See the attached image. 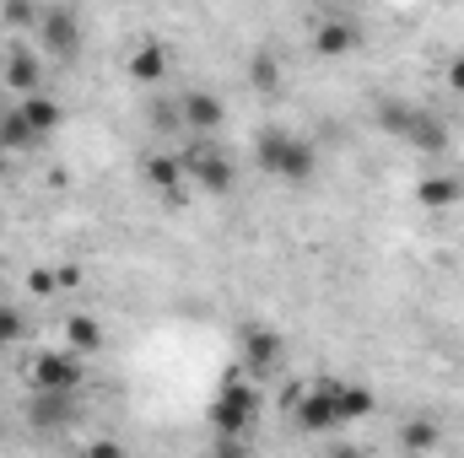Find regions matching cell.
<instances>
[{
	"instance_id": "obj_6",
	"label": "cell",
	"mask_w": 464,
	"mask_h": 458,
	"mask_svg": "<svg viewBox=\"0 0 464 458\" xmlns=\"http://www.w3.org/2000/svg\"><path fill=\"white\" fill-rule=\"evenodd\" d=\"M227 124V103L211 92V87H189L179 98V129H195V135H217Z\"/></svg>"
},
{
	"instance_id": "obj_18",
	"label": "cell",
	"mask_w": 464,
	"mask_h": 458,
	"mask_svg": "<svg viewBox=\"0 0 464 458\" xmlns=\"http://www.w3.org/2000/svg\"><path fill=\"white\" fill-rule=\"evenodd\" d=\"M179 178H184V162H179V157H146V184L173 189Z\"/></svg>"
},
{
	"instance_id": "obj_14",
	"label": "cell",
	"mask_w": 464,
	"mask_h": 458,
	"mask_svg": "<svg viewBox=\"0 0 464 458\" xmlns=\"http://www.w3.org/2000/svg\"><path fill=\"white\" fill-rule=\"evenodd\" d=\"M98 345H103V324H98V319H87V313H71V319H65V350H76V356L87 361Z\"/></svg>"
},
{
	"instance_id": "obj_16",
	"label": "cell",
	"mask_w": 464,
	"mask_h": 458,
	"mask_svg": "<svg viewBox=\"0 0 464 458\" xmlns=\"http://www.w3.org/2000/svg\"><path fill=\"white\" fill-rule=\"evenodd\" d=\"M27 340V319H22V308L16 302H0V350H11V345Z\"/></svg>"
},
{
	"instance_id": "obj_4",
	"label": "cell",
	"mask_w": 464,
	"mask_h": 458,
	"mask_svg": "<svg viewBox=\"0 0 464 458\" xmlns=\"http://www.w3.org/2000/svg\"><path fill=\"white\" fill-rule=\"evenodd\" d=\"M292 421H297V432H308V437L341 432L346 421H341V405H335V377H314V383H303L297 399H292Z\"/></svg>"
},
{
	"instance_id": "obj_2",
	"label": "cell",
	"mask_w": 464,
	"mask_h": 458,
	"mask_svg": "<svg viewBox=\"0 0 464 458\" xmlns=\"http://www.w3.org/2000/svg\"><path fill=\"white\" fill-rule=\"evenodd\" d=\"M27 383L33 394H60V399H76L82 383H87V361L65 345H44L33 361H27Z\"/></svg>"
},
{
	"instance_id": "obj_7",
	"label": "cell",
	"mask_w": 464,
	"mask_h": 458,
	"mask_svg": "<svg viewBox=\"0 0 464 458\" xmlns=\"http://www.w3.org/2000/svg\"><path fill=\"white\" fill-rule=\"evenodd\" d=\"M356 43H362V33H356V22L341 16V11H324V16L314 22V49H319L324 60H341V54H351Z\"/></svg>"
},
{
	"instance_id": "obj_20",
	"label": "cell",
	"mask_w": 464,
	"mask_h": 458,
	"mask_svg": "<svg viewBox=\"0 0 464 458\" xmlns=\"http://www.w3.org/2000/svg\"><path fill=\"white\" fill-rule=\"evenodd\" d=\"M405 443H411V448H432V443H438V426H432V421H411V426H405Z\"/></svg>"
},
{
	"instance_id": "obj_9",
	"label": "cell",
	"mask_w": 464,
	"mask_h": 458,
	"mask_svg": "<svg viewBox=\"0 0 464 458\" xmlns=\"http://www.w3.org/2000/svg\"><path fill=\"white\" fill-rule=\"evenodd\" d=\"M5 87H11L16 98L44 92V65H38V54H33L27 43H11V54H5Z\"/></svg>"
},
{
	"instance_id": "obj_12",
	"label": "cell",
	"mask_w": 464,
	"mask_h": 458,
	"mask_svg": "<svg viewBox=\"0 0 464 458\" xmlns=\"http://www.w3.org/2000/svg\"><path fill=\"white\" fill-rule=\"evenodd\" d=\"M459 200H464L459 173H427V178L416 184V205H427V211H449V205H459Z\"/></svg>"
},
{
	"instance_id": "obj_17",
	"label": "cell",
	"mask_w": 464,
	"mask_h": 458,
	"mask_svg": "<svg viewBox=\"0 0 464 458\" xmlns=\"http://www.w3.org/2000/svg\"><path fill=\"white\" fill-rule=\"evenodd\" d=\"M248 81H254V92H276V87H281V60H276L270 49H265V54H254Z\"/></svg>"
},
{
	"instance_id": "obj_10",
	"label": "cell",
	"mask_w": 464,
	"mask_h": 458,
	"mask_svg": "<svg viewBox=\"0 0 464 458\" xmlns=\"http://www.w3.org/2000/svg\"><path fill=\"white\" fill-rule=\"evenodd\" d=\"M16 119L27 124L33 140H44V135H54V129L65 124V109H60L49 92H33V98H16Z\"/></svg>"
},
{
	"instance_id": "obj_19",
	"label": "cell",
	"mask_w": 464,
	"mask_h": 458,
	"mask_svg": "<svg viewBox=\"0 0 464 458\" xmlns=\"http://www.w3.org/2000/svg\"><path fill=\"white\" fill-rule=\"evenodd\" d=\"M0 140H5V146H33V135H27V124L16 119V109L0 119Z\"/></svg>"
},
{
	"instance_id": "obj_8",
	"label": "cell",
	"mask_w": 464,
	"mask_h": 458,
	"mask_svg": "<svg viewBox=\"0 0 464 458\" xmlns=\"http://www.w3.org/2000/svg\"><path fill=\"white\" fill-rule=\"evenodd\" d=\"M124 71H130L135 87H157V81L168 76V49H162L157 38H140V43L124 54Z\"/></svg>"
},
{
	"instance_id": "obj_22",
	"label": "cell",
	"mask_w": 464,
	"mask_h": 458,
	"mask_svg": "<svg viewBox=\"0 0 464 458\" xmlns=\"http://www.w3.org/2000/svg\"><path fill=\"white\" fill-rule=\"evenodd\" d=\"M82 458H124V448L103 437V443H87V453H82Z\"/></svg>"
},
{
	"instance_id": "obj_3",
	"label": "cell",
	"mask_w": 464,
	"mask_h": 458,
	"mask_svg": "<svg viewBox=\"0 0 464 458\" xmlns=\"http://www.w3.org/2000/svg\"><path fill=\"white\" fill-rule=\"evenodd\" d=\"M206 421H211V432L227 437V443L248 437L254 421H259V388H248V383H222L217 399H211V410H206Z\"/></svg>"
},
{
	"instance_id": "obj_23",
	"label": "cell",
	"mask_w": 464,
	"mask_h": 458,
	"mask_svg": "<svg viewBox=\"0 0 464 458\" xmlns=\"http://www.w3.org/2000/svg\"><path fill=\"white\" fill-rule=\"evenodd\" d=\"M330 458H367V453H362V448H335Z\"/></svg>"
},
{
	"instance_id": "obj_5",
	"label": "cell",
	"mask_w": 464,
	"mask_h": 458,
	"mask_svg": "<svg viewBox=\"0 0 464 458\" xmlns=\"http://www.w3.org/2000/svg\"><path fill=\"white\" fill-rule=\"evenodd\" d=\"M179 162H184V178H189V184H200L206 195H227V189H232V157L222 151V146L200 140V146H189Z\"/></svg>"
},
{
	"instance_id": "obj_13",
	"label": "cell",
	"mask_w": 464,
	"mask_h": 458,
	"mask_svg": "<svg viewBox=\"0 0 464 458\" xmlns=\"http://www.w3.org/2000/svg\"><path fill=\"white\" fill-rule=\"evenodd\" d=\"M243 361H248L254 372H270V367L281 361V335H276V329H248V335H243Z\"/></svg>"
},
{
	"instance_id": "obj_21",
	"label": "cell",
	"mask_w": 464,
	"mask_h": 458,
	"mask_svg": "<svg viewBox=\"0 0 464 458\" xmlns=\"http://www.w3.org/2000/svg\"><path fill=\"white\" fill-rule=\"evenodd\" d=\"M443 81H449V92H459L464 98V54H454V60L443 65Z\"/></svg>"
},
{
	"instance_id": "obj_15",
	"label": "cell",
	"mask_w": 464,
	"mask_h": 458,
	"mask_svg": "<svg viewBox=\"0 0 464 458\" xmlns=\"http://www.w3.org/2000/svg\"><path fill=\"white\" fill-rule=\"evenodd\" d=\"M335 405H341V421H367L372 415V388L351 383V377H335Z\"/></svg>"
},
{
	"instance_id": "obj_1",
	"label": "cell",
	"mask_w": 464,
	"mask_h": 458,
	"mask_svg": "<svg viewBox=\"0 0 464 458\" xmlns=\"http://www.w3.org/2000/svg\"><path fill=\"white\" fill-rule=\"evenodd\" d=\"M254 162H259V173H270V178H281V184H308V178L319 173V146H314L303 129L270 124V129H259V140H254Z\"/></svg>"
},
{
	"instance_id": "obj_11",
	"label": "cell",
	"mask_w": 464,
	"mask_h": 458,
	"mask_svg": "<svg viewBox=\"0 0 464 458\" xmlns=\"http://www.w3.org/2000/svg\"><path fill=\"white\" fill-rule=\"evenodd\" d=\"M38 38H44L54 54H76V43H82V22H76V11H71V5L44 11V16H38Z\"/></svg>"
}]
</instances>
